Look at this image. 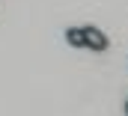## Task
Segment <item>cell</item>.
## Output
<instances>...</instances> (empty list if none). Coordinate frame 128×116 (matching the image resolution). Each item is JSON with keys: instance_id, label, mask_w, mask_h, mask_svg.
<instances>
[{"instance_id": "3", "label": "cell", "mask_w": 128, "mask_h": 116, "mask_svg": "<svg viewBox=\"0 0 128 116\" xmlns=\"http://www.w3.org/2000/svg\"><path fill=\"white\" fill-rule=\"evenodd\" d=\"M125 116H128V101H125Z\"/></svg>"}, {"instance_id": "2", "label": "cell", "mask_w": 128, "mask_h": 116, "mask_svg": "<svg viewBox=\"0 0 128 116\" xmlns=\"http://www.w3.org/2000/svg\"><path fill=\"white\" fill-rule=\"evenodd\" d=\"M66 42H68L72 48H84V30L80 27H68L66 30Z\"/></svg>"}, {"instance_id": "1", "label": "cell", "mask_w": 128, "mask_h": 116, "mask_svg": "<svg viewBox=\"0 0 128 116\" xmlns=\"http://www.w3.org/2000/svg\"><path fill=\"white\" fill-rule=\"evenodd\" d=\"M80 30H84V48H90V51H98V54L110 48V39H107V36H104L98 27H80Z\"/></svg>"}]
</instances>
